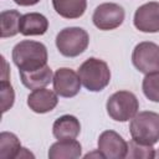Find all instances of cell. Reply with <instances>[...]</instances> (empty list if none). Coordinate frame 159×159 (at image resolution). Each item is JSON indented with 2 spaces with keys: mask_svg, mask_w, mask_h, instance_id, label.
<instances>
[{
  "mask_svg": "<svg viewBox=\"0 0 159 159\" xmlns=\"http://www.w3.org/2000/svg\"><path fill=\"white\" fill-rule=\"evenodd\" d=\"M19 71H35L47 65V48L42 42L22 40L16 43L11 53Z\"/></svg>",
  "mask_w": 159,
  "mask_h": 159,
  "instance_id": "cell-1",
  "label": "cell"
},
{
  "mask_svg": "<svg viewBox=\"0 0 159 159\" xmlns=\"http://www.w3.org/2000/svg\"><path fill=\"white\" fill-rule=\"evenodd\" d=\"M132 139L145 144L154 145L159 142V113L143 111L137 113L129 124Z\"/></svg>",
  "mask_w": 159,
  "mask_h": 159,
  "instance_id": "cell-2",
  "label": "cell"
},
{
  "mask_svg": "<svg viewBox=\"0 0 159 159\" xmlns=\"http://www.w3.org/2000/svg\"><path fill=\"white\" fill-rule=\"evenodd\" d=\"M78 76L86 89L99 92L111 82V71L103 60L89 57L78 68Z\"/></svg>",
  "mask_w": 159,
  "mask_h": 159,
  "instance_id": "cell-3",
  "label": "cell"
},
{
  "mask_svg": "<svg viewBox=\"0 0 159 159\" xmlns=\"http://www.w3.org/2000/svg\"><path fill=\"white\" fill-rule=\"evenodd\" d=\"M89 43V36L82 27H65L56 36V47L66 57H76L83 53Z\"/></svg>",
  "mask_w": 159,
  "mask_h": 159,
  "instance_id": "cell-4",
  "label": "cell"
},
{
  "mask_svg": "<svg viewBox=\"0 0 159 159\" xmlns=\"http://www.w3.org/2000/svg\"><path fill=\"white\" fill-rule=\"evenodd\" d=\"M108 116L117 122H127L132 119L139 109V102L137 96L129 91L114 92L106 103Z\"/></svg>",
  "mask_w": 159,
  "mask_h": 159,
  "instance_id": "cell-5",
  "label": "cell"
},
{
  "mask_svg": "<svg viewBox=\"0 0 159 159\" xmlns=\"http://www.w3.org/2000/svg\"><path fill=\"white\" fill-rule=\"evenodd\" d=\"M132 62L144 75L159 71V46L150 41L139 42L133 50Z\"/></svg>",
  "mask_w": 159,
  "mask_h": 159,
  "instance_id": "cell-6",
  "label": "cell"
},
{
  "mask_svg": "<svg viewBox=\"0 0 159 159\" xmlns=\"http://www.w3.org/2000/svg\"><path fill=\"white\" fill-rule=\"evenodd\" d=\"M124 9L116 2H103L98 5L92 15L94 26L99 30L108 31L119 27L124 21Z\"/></svg>",
  "mask_w": 159,
  "mask_h": 159,
  "instance_id": "cell-7",
  "label": "cell"
},
{
  "mask_svg": "<svg viewBox=\"0 0 159 159\" xmlns=\"http://www.w3.org/2000/svg\"><path fill=\"white\" fill-rule=\"evenodd\" d=\"M53 89L60 97L72 98L78 94L81 89V78L78 73L68 67L58 68L53 75Z\"/></svg>",
  "mask_w": 159,
  "mask_h": 159,
  "instance_id": "cell-8",
  "label": "cell"
},
{
  "mask_svg": "<svg viewBox=\"0 0 159 159\" xmlns=\"http://www.w3.org/2000/svg\"><path fill=\"white\" fill-rule=\"evenodd\" d=\"M98 150L106 159L127 158L128 143L114 130H104L98 138Z\"/></svg>",
  "mask_w": 159,
  "mask_h": 159,
  "instance_id": "cell-9",
  "label": "cell"
},
{
  "mask_svg": "<svg viewBox=\"0 0 159 159\" xmlns=\"http://www.w3.org/2000/svg\"><path fill=\"white\" fill-rule=\"evenodd\" d=\"M133 24L142 32H159V2L150 1L139 6L134 12Z\"/></svg>",
  "mask_w": 159,
  "mask_h": 159,
  "instance_id": "cell-10",
  "label": "cell"
},
{
  "mask_svg": "<svg viewBox=\"0 0 159 159\" xmlns=\"http://www.w3.org/2000/svg\"><path fill=\"white\" fill-rule=\"evenodd\" d=\"M57 93L55 91L47 89L45 87L34 89L27 96V106L30 109L35 113H47L55 109V107L58 103Z\"/></svg>",
  "mask_w": 159,
  "mask_h": 159,
  "instance_id": "cell-11",
  "label": "cell"
},
{
  "mask_svg": "<svg viewBox=\"0 0 159 159\" xmlns=\"http://www.w3.org/2000/svg\"><path fill=\"white\" fill-rule=\"evenodd\" d=\"M81 132L80 120L71 114L58 117L52 125V134L56 139H76Z\"/></svg>",
  "mask_w": 159,
  "mask_h": 159,
  "instance_id": "cell-12",
  "label": "cell"
},
{
  "mask_svg": "<svg viewBox=\"0 0 159 159\" xmlns=\"http://www.w3.org/2000/svg\"><path fill=\"white\" fill-rule=\"evenodd\" d=\"M48 29V20L40 12H29L20 19V34L24 36H40Z\"/></svg>",
  "mask_w": 159,
  "mask_h": 159,
  "instance_id": "cell-13",
  "label": "cell"
},
{
  "mask_svg": "<svg viewBox=\"0 0 159 159\" xmlns=\"http://www.w3.org/2000/svg\"><path fill=\"white\" fill-rule=\"evenodd\" d=\"M82 154V147L76 139H60L48 149L50 159H77Z\"/></svg>",
  "mask_w": 159,
  "mask_h": 159,
  "instance_id": "cell-14",
  "label": "cell"
},
{
  "mask_svg": "<svg viewBox=\"0 0 159 159\" xmlns=\"http://www.w3.org/2000/svg\"><path fill=\"white\" fill-rule=\"evenodd\" d=\"M19 73H20V78H21L22 84L29 89H37V88L46 87L53 80L52 70L47 65L42 68L30 71V72L19 71Z\"/></svg>",
  "mask_w": 159,
  "mask_h": 159,
  "instance_id": "cell-15",
  "label": "cell"
},
{
  "mask_svg": "<svg viewBox=\"0 0 159 159\" xmlns=\"http://www.w3.org/2000/svg\"><path fill=\"white\" fill-rule=\"evenodd\" d=\"M55 11L65 19L81 17L87 7L86 0H52Z\"/></svg>",
  "mask_w": 159,
  "mask_h": 159,
  "instance_id": "cell-16",
  "label": "cell"
},
{
  "mask_svg": "<svg viewBox=\"0 0 159 159\" xmlns=\"http://www.w3.org/2000/svg\"><path fill=\"white\" fill-rule=\"evenodd\" d=\"M21 149V143L14 133H0V159H19Z\"/></svg>",
  "mask_w": 159,
  "mask_h": 159,
  "instance_id": "cell-17",
  "label": "cell"
},
{
  "mask_svg": "<svg viewBox=\"0 0 159 159\" xmlns=\"http://www.w3.org/2000/svg\"><path fill=\"white\" fill-rule=\"evenodd\" d=\"M21 14L17 10H4L0 14L1 24V37H12L20 32V19Z\"/></svg>",
  "mask_w": 159,
  "mask_h": 159,
  "instance_id": "cell-18",
  "label": "cell"
},
{
  "mask_svg": "<svg viewBox=\"0 0 159 159\" xmlns=\"http://www.w3.org/2000/svg\"><path fill=\"white\" fill-rule=\"evenodd\" d=\"M144 96L152 101L159 103V71L147 73L142 83Z\"/></svg>",
  "mask_w": 159,
  "mask_h": 159,
  "instance_id": "cell-19",
  "label": "cell"
},
{
  "mask_svg": "<svg viewBox=\"0 0 159 159\" xmlns=\"http://www.w3.org/2000/svg\"><path fill=\"white\" fill-rule=\"evenodd\" d=\"M127 158H145V159H153L155 158V150L153 145H145L142 143H138L135 140H130L128 143V153Z\"/></svg>",
  "mask_w": 159,
  "mask_h": 159,
  "instance_id": "cell-20",
  "label": "cell"
},
{
  "mask_svg": "<svg viewBox=\"0 0 159 159\" xmlns=\"http://www.w3.org/2000/svg\"><path fill=\"white\" fill-rule=\"evenodd\" d=\"M0 88H1V108H2V113H5L14 106L15 93H14L12 86L7 80L1 78Z\"/></svg>",
  "mask_w": 159,
  "mask_h": 159,
  "instance_id": "cell-21",
  "label": "cell"
},
{
  "mask_svg": "<svg viewBox=\"0 0 159 159\" xmlns=\"http://www.w3.org/2000/svg\"><path fill=\"white\" fill-rule=\"evenodd\" d=\"M14 2L20 6H32L40 2V0H14Z\"/></svg>",
  "mask_w": 159,
  "mask_h": 159,
  "instance_id": "cell-22",
  "label": "cell"
},
{
  "mask_svg": "<svg viewBox=\"0 0 159 159\" xmlns=\"http://www.w3.org/2000/svg\"><path fill=\"white\" fill-rule=\"evenodd\" d=\"M155 158H159V149H158V152L155 153Z\"/></svg>",
  "mask_w": 159,
  "mask_h": 159,
  "instance_id": "cell-23",
  "label": "cell"
}]
</instances>
